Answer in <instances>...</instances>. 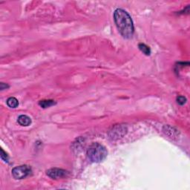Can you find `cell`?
Listing matches in <instances>:
<instances>
[{
	"mask_svg": "<svg viewBox=\"0 0 190 190\" xmlns=\"http://www.w3.org/2000/svg\"><path fill=\"white\" fill-rule=\"evenodd\" d=\"M18 123L22 126H28L31 124V119L28 116L25 114L20 115L18 117Z\"/></svg>",
	"mask_w": 190,
	"mask_h": 190,
	"instance_id": "cell-5",
	"label": "cell"
},
{
	"mask_svg": "<svg viewBox=\"0 0 190 190\" xmlns=\"http://www.w3.org/2000/svg\"><path fill=\"white\" fill-rule=\"evenodd\" d=\"M8 87L9 86H7V85L4 84V83H0V89H1V90H4V89H7V88H8Z\"/></svg>",
	"mask_w": 190,
	"mask_h": 190,
	"instance_id": "cell-11",
	"label": "cell"
},
{
	"mask_svg": "<svg viewBox=\"0 0 190 190\" xmlns=\"http://www.w3.org/2000/svg\"><path fill=\"white\" fill-rule=\"evenodd\" d=\"M31 167L27 165H22L16 167L12 169V175L15 179H23L31 174Z\"/></svg>",
	"mask_w": 190,
	"mask_h": 190,
	"instance_id": "cell-3",
	"label": "cell"
},
{
	"mask_svg": "<svg viewBox=\"0 0 190 190\" xmlns=\"http://www.w3.org/2000/svg\"><path fill=\"white\" fill-rule=\"evenodd\" d=\"M1 158L3 161H5V162H8V155H7L6 152H4V150L2 149H1Z\"/></svg>",
	"mask_w": 190,
	"mask_h": 190,
	"instance_id": "cell-10",
	"label": "cell"
},
{
	"mask_svg": "<svg viewBox=\"0 0 190 190\" xmlns=\"http://www.w3.org/2000/svg\"><path fill=\"white\" fill-rule=\"evenodd\" d=\"M114 19L118 31L124 38L129 39L134 34L132 19L128 13L123 9H117L114 13Z\"/></svg>",
	"mask_w": 190,
	"mask_h": 190,
	"instance_id": "cell-1",
	"label": "cell"
},
{
	"mask_svg": "<svg viewBox=\"0 0 190 190\" xmlns=\"http://www.w3.org/2000/svg\"><path fill=\"white\" fill-rule=\"evenodd\" d=\"M7 105L10 108L15 109V108L18 107V106H19V101H18L17 99L15 98V97H9L7 100Z\"/></svg>",
	"mask_w": 190,
	"mask_h": 190,
	"instance_id": "cell-7",
	"label": "cell"
},
{
	"mask_svg": "<svg viewBox=\"0 0 190 190\" xmlns=\"http://www.w3.org/2000/svg\"><path fill=\"white\" fill-rule=\"evenodd\" d=\"M108 152L103 145L95 143L89 146L87 151L89 159L93 163H100L104 161L107 157Z\"/></svg>",
	"mask_w": 190,
	"mask_h": 190,
	"instance_id": "cell-2",
	"label": "cell"
},
{
	"mask_svg": "<svg viewBox=\"0 0 190 190\" xmlns=\"http://www.w3.org/2000/svg\"><path fill=\"white\" fill-rule=\"evenodd\" d=\"M56 104V102H54V100H40L39 102V105L41 106L43 109H45V108L51 107V106H54V105Z\"/></svg>",
	"mask_w": 190,
	"mask_h": 190,
	"instance_id": "cell-6",
	"label": "cell"
},
{
	"mask_svg": "<svg viewBox=\"0 0 190 190\" xmlns=\"http://www.w3.org/2000/svg\"><path fill=\"white\" fill-rule=\"evenodd\" d=\"M177 103L180 106H183L186 103V98L183 96H179L177 97Z\"/></svg>",
	"mask_w": 190,
	"mask_h": 190,
	"instance_id": "cell-9",
	"label": "cell"
},
{
	"mask_svg": "<svg viewBox=\"0 0 190 190\" xmlns=\"http://www.w3.org/2000/svg\"><path fill=\"white\" fill-rule=\"evenodd\" d=\"M138 48L142 52H143L144 54L146 55H150L151 54V50L149 48V46H147L146 45L143 44V43H140L138 45Z\"/></svg>",
	"mask_w": 190,
	"mask_h": 190,
	"instance_id": "cell-8",
	"label": "cell"
},
{
	"mask_svg": "<svg viewBox=\"0 0 190 190\" xmlns=\"http://www.w3.org/2000/svg\"><path fill=\"white\" fill-rule=\"evenodd\" d=\"M47 175L49 176L51 178L53 179H59L64 178L68 175V172L65 171L61 169L54 168L47 171Z\"/></svg>",
	"mask_w": 190,
	"mask_h": 190,
	"instance_id": "cell-4",
	"label": "cell"
}]
</instances>
